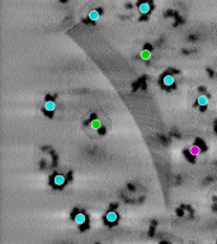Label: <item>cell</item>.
I'll return each instance as SVG.
<instances>
[{
	"instance_id": "6da1fadb",
	"label": "cell",
	"mask_w": 217,
	"mask_h": 244,
	"mask_svg": "<svg viewBox=\"0 0 217 244\" xmlns=\"http://www.w3.org/2000/svg\"><path fill=\"white\" fill-rule=\"evenodd\" d=\"M105 220L110 224L116 223V221H117V214H116L114 211H109V212H107V215H105Z\"/></svg>"
},
{
	"instance_id": "8992f818",
	"label": "cell",
	"mask_w": 217,
	"mask_h": 244,
	"mask_svg": "<svg viewBox=\"0 0 217 244\" xmlns=\"http://www.w3.org/2000/svg\"><path fill=\"white\" fill-rule=\"evenodd\" d=\"M139 9H140V12L142 13V14H147L150 12V4H147V3H141L140 4V7H139Z\"/></svg>"
},
{
	"instance_id": "7a4b0ae2",
	"label": "cell",
	"mask_w": 217,
	"mask_h": 244,
	"mask_svg": "<svg viewBox=\"0 0 217 244\" xmlns=\"http://www.w3.org/2000/svg\"><path fill=\"white\" fill-rule=\"evenodd\" d=\"M85 221H87V216L81 214V212H79L75 215V223L79 224V225H83V224H85Z\"/></svg>"
},
{
	"instance_id": "4fadbf2b",
	"label": "cell",
	"mask_w": 217,
	"mask_h": 244,
	"mask_svg": "<svg viewBox=\"0 0 217 244\" xmlns=\"http://www.w3.org/2000/svg\"><path fill=\"white\" fill-rule=\"evenodd\" d=\"M216 202H217V200H216Z\"/></svg>"
},
{
	"instance_id": "30bf717a",
	"label": "cell",
	"mask_w": 217,
	"mask_h": 244,
	"mask_svg": "<svg viewBox=\"0 0 217 244\" xmlns=\"http://www.w3.org/2000/svg\"><path fill=\"white\" fill-rule=\"evenodd\" d=\"M89 19L90 20H98L99 19V12L98 10H92V12L89 13Z\"/></svg>"
},
{
	"instance_id": "277c9868",
	"label": "cell",
	"mask_w": 217,
	"mask_h": 244,
	"mask_svg": "<svg viewBox=\"0 0 217 244\" xmlns=\"http://www.w3.org/2000/svg\"><path fill=\"white\" fill-rule=\"evenodd\" d=\"M163 83H164V85H166V86H172L174 84L173 75H165V77L163 78Z\"/></svg>"
},
{
	"instance_id": "9c48e42d",
	"label": "cell",
	"mask_w": 217,
	"mask_h": 244,
	"mask_svg": "<svg viewBox=\"0 0 217 244\" xmlns=\"http://www.w3.org/2000/svg\"><path fill=\"white\" fill-rule=\"evenodd\" d=\"M90 126H92L94 130H99L100 127H102V122H100L99 120H97V118H94V120L90 122Z\"/></svg>"
},
{
	"instance_id": "3957f363",
	"label": "cell",
	"mask_w": 217,
	"mask_h": 244,
	"mask_svg": "<svg viewBox=\"0 0 217 244\" xmlns=\"http://www.w3.org/2000/svg\"><path fill=\"white\" fill-rule=\"evenodd\" d=\"M197 103H198V106H201V107H206V106L208 104V97L204 95V94L199 95L198 99H197Z\"/></svg>"
},
{
	"instance_id": "ba28073f",
	"label": "cell",
	"mask_w": 217,
	"mask_h": 244,
	"mask_svg": "<svg viewBox=\"0 0 217 244\" xmlns=\"http://www.w3.org/2000/svg\"><path fill=\"white\" fill-rule=\"evenodd\" d=\"M54 183L56 184V186H62V184L65 183V177L61 176V174L55 176V178H54Z\"/></svg>"
},
{
	"instance_id": "7c38bea8",
	"label": "cell",
	"mask_w": 217,
	"mask_h": 244,
	"mask_svg": "<svg viewBox=\"0 0 217 244\" xmlns=\"http://www.w3.org/2000/svg\"><path fill=\"white\" fill-rule=\"evenodd\" d=\"M168 244H170V243H168Z\"/></svg>"
},
{
	"instance_id": "52a82bcc",
	"label": "cell",
	"mask_w": 217,
	"mask_h": 244,
	"mask_svg": "<svg viewBox=\"0 0 217 244\" xmlns=\"http://www.w3.org/2000/svg\"><path fill=\"white\" fill-rule=\"evenodd\" d=\"M45 108H46V111H48V112H52V111H55V108H56V103L54 101H47L45 103Z\"/></svg>"
},
{
	"instance_id": "5b68a950",
	"label": "cell",
	"mask_w": 217,
	"mask_h": 244,
	"mask_svg": "<svg viewBox=\"0 0 217 244\" xmlns=\"http://www.w3.org/2000/svg\"><path fill=\"white\" fill-rule=\"evenodd\" d=\"M199 153H201V148L198 145H192L189 148V154L190 155H193V156H197V155H199Z\"/></svg>"
},
{
	"instance_id": "8fae6325",
	"label": "cell",
	"mask_w": 217,
	"mask_h": 244,
	"mask_svg": "<svg viewBox=\"0 0 217 244\" xmlns=\"http://www.w3.org/2000/svg\"><path fill=\"white\" fill-rule=\"evenodd\" d=\"M141 57L144 59V60H150V57H151V52L149 50H144L141 52Z\"/></svg>"
}]
</instances>
